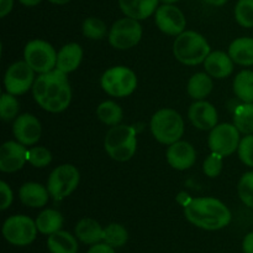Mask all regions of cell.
Returning <instances> with one entry per match:
<instances>
[{"label": "cell", "mask_w": 253, "mask_h": 253, "mask_svg": "<svg viewBox=\"0 0 253 253\" xmlns=\"http://www.w3.org/2000/svg\"><path fill=\"white\" fill-rule=\"evenodd\" d=\"M197 160V151L194 146L188 141L179 140L177 143L168 145L167 161L175 170H187L194 165Z\"/></svg>", "instance_id": "cell-17"}, {"label": "cell", "mask_w": 253, "mask_h": 253, "mask_svg": "<svg viewBox=\"0 0 253 253\" xmlns=\"http://www.w3.org/2000/svg\"><path fill=\"white\" fill-rule=\"evenodd\" d=\"M88 253H115V250L111 246L106 245L105 242H100L91 246Z\"/></svg>", "instance_id": "cell-39"}, {"label": "cell", "mask_w": 253, "mask_h": 253, "mask_svg": "<svg viewBox=\"0 0 253 253\" xmlns=\"http://www.w3.org/2000/svg\"><path fill=\"white\" fill-rule=\"evenodd\" d=\"M240 131L234 124L221 123L217 124L214 129L210 130L208 144L212 153L221 156H229L239 149Z\"/></svg>", "instance_id": "cell-11"}, {"label": "cell", "mask_w": 253, "mask_h": 253, "mask_svg": "<svg viewBox=\"0 0 253 253\" xmlns=\"http://www.w3.org/2000/svg\"><path fill=\"white\" fill-rule=\"evenodd\" d=\"M103 241L113 248L123 247V246L127 243L128 232L120 223H109L106 227H104Z\"/></svg>", "instance_id": "cell-30"}, {"label": "cell", "mask_w": 253, "mask_h": 253, "mask_svg": "<svg viewBox=\"0 0 253 253\" xmlns=\"http://www.w3.org/2000/svg\"><path fill=\"white\" fill-rule=\"evenodd\" d=\"M82 30L84 36L90 40H101L108 32L106 24L98 17H88L84 20Z\"/></svg>", "instance_id": "cell-32"}, {"label": "cell", "mask_w": 253, "mask_h": 253, "mask_svg": "<svg viewBox=\"0 0 253 253\" xmlns=\"http://www.w3.org/2000/svg\"><path fill=\"white\" fill-rule=\"evenodd\" d=\"M236 21L244 27H253V0H239L235 7Z\"/></svg>", "instance_id": "cell-34"}, {"label": "cell", "mask_w": 253, "mask_h": 253, "mask_svg": "<svg viewBox=\"0 0 253 253\" xmlns=\"http://www.w3.org/2000/svg\"><path fill=\"white\" fill-rule=\"evenodd\" d=\"M32 94L40 107L49 113L66 111L72 101V89L66 73L54 68L35 79Z\"/></svg>", "instance_id": "cell-1"}, {"label": "cell", "mask_w": 253, "mask_h": 253, "mask_svg": "<svg viewBox=\"0 0 253 253\" xmlns=\"http://www.w3.org/2000/svg\"><path fill=\"white\" fill-rule=\"evenodd\" d=\"M100 84L109 96L124 98L135 92L137 87V77L128 67L115 66L104 72Z\"/></svg>", "instance_id": "cell-6"}, {"label": "cell", "mask_w": 253, "mask_h": 253, "mask_svg": "<svg viewBox=\"0 0 253 253\" xmlns=\"http://www.w3.org/2000/svg\"><path fill=\"white\" fill-rule=\"evenodd\" d=\"M212 87L214 84H212L211 77L207 72H198V73L193 74L188 81L187 91L193 99L203 101L205 97L211 93Z\"/></svg>", "instance_id": "cell-25"}, {"label": "cell", "mask_w": 253, "mask_h": 253, "mask_svg": "<svg viewBox=\"0 0 253 253\" xmlns=\"http://www.w3.org/2000/svg\"><path fill=\"white\" fill-rule=\"evenodd\" d=\"M12 133L15 139L22 145H35L40 140L42 134V126L39 119L30 113L17 116L12 124Z\"/></svg>", "instance_id": "cell-14"}, {"label": "cell", "mask_w": 253, "mask_h": 253, "mask_svg": "<svg viewBox=\"0 0 253 253\" xmlns=\"http://www.w3.org/2000/svg\"><path fill=\"white\" fill-rule=\"evenodd\" d=\"M81 174L72 164H62L52 170L47 180V189L51 197L61 201L68 197L79 185Z\"/></svg>", "instance_id": "cell-7"}, {"label": "cell", "mask_w": 253, "mask_h": 253, "mask_svg": "<svg viewBox=\"0 0 253 253\" xmlns=\"http://www.w3.org/2000/svg\"><path fill=\"white\" fill-rule=\"evenodd\" d=\"M37 230L36 222L29 216L14 215L5 220L2 225V236L10 245L29 246L36 240Z\"/></svg>", "instance_id": "cell-8"}, {"label": "cell", "mask_w": 253, "mask_h": 253, "mask_svg": "<svg viewBox=\"0 0 253 253\" xmlns=\"http://www.w3.org/2000/svg\"><path fill=\"white\" fill-rule=\"evenodd\" d=\"M160 1H162L163 4H167V5H172L173 2H177L178 0H160Z\"/></svg>", "instance_id": "cell-45"}, {"label": "cell", "mask_w": 253, "mask_h": 253, "mask_svg": "<svg viewBox=\"0 0 253 253\" xmlns=\"http://www.w3.org/2000/svg\"><path fill=\"white\" fill-rule=\"evenodd\" d=\"M20 103L17 101L16 96L10 93H2L0 98V117L2 121L10 122L12 119L17 118L19 114Z\"/></svg>", "instance_id": "cell-31"}, {"label": "cell", "mask_w": 253, "mask_h": 253, "mask_svg": "<svg viewBox=\"0 0 253 253\" xmlns=\"http://www.w3.org/2000/svg\"><path fill=\"white\" fill-rule=\"evenodd\" d=\"M49 196L51 195H49L47 186L44 188L42 184L34 183V181L25 183L19 190L20 201L25 206L32 208H39L46 206L49 200Z\"/></svg>", "instance_id": "cell-20"}, {"label": "cell", "mask_w": 253, "mask_h": 253, "mask_svg": "<svg viewBox=\"0 0 253 253\" xmlns=\"http://www.w3.org/2000/svg\"><path fill=\"white\" fill-rule=\"evenodd\" d=\"M96 116L99 121L103 122L104 124L110 126H115L120 124L123 121V109L118 103L113 101L101 102L96 108Z\"/></svg>", "instance_id": "cell-29"}, {"label": "cell", "mask_w": 253, "mask_h": 253, "mask_svg": "<svg viewBox=\"0 0 253 253\" xmlns=\"http://www.w3.org/2000/svg\"><path fill=\"white\" fill-rule=\"evenodd\" d=\"M234 92L244 103H253V71L244 69L234 79Z\"/></svg>", "instance_id": "cell-27"}, {"label": "cell", "mask_w": 253, "mask_h": 253, "mask_svg": "<svg viewBox=\"0 0 253 253\" xmlns=\"http://www.w3.org/2000/svg\"><path fill=\"white\" fill-rule=\"evenodd\" d=\"M35 83V71L26 61H17L10 64L4 76V86L7 93L21 96L32 88Z\"/></svg>", "instance_id": "cell-12"}, {"label": "cell", "mask_w": 253, "mask_h": 253, "mask_svg": "<svg viewBox=\"0 0 253 253\" xmlns=\"http://www.w3.org/2000/svg\"><path fill=\"white\" fill-rule=\"evenodd\" d=\"M222 158L224 156L211 151V154L209 156H207V159L204 160V164H203V170H204L205 175L211 179L217 178L222 170Z\"/></svg>", "instance_id": "cell-37"}, {"label": "cell", "mask_w": 253, "mask_h": 253, "mask_svg": "<svg viewBox=\"0 0 253 253\" xmlns=\"http://www.w3.org/2000/svg\"><path fill=\"white\" fill-rule=\"evenodd\" d=\"M207 1L209 2V4L215 5V6H221V5H224L227 0H207Z\"/></svg>", "instance_id": "cell-43"}, {"label": "cell", "mask_w": 253, "mask_h": 253, "mask_svg": "<svg viewBox=\"0 0 253 253\" xmlns=\"http://www.w3.org/2000/svg\"><path fill=\"white\" fill-rule=\"evenodd\" d=\"M52 161V153L44 146H34L27 151V163L35 168H46Z\"/></svg>", "instance_id": "cell-35"}, {"label": "cell", "mask_w": 253, "mask_h": 253, "mask_svg": "<svg viewBox=\"0 0 253 253\" xmlns=\"http://www.w3.org/2000/svg\"><path fill=\"white\" fill-rule=\"evenodd\" d=\"M160 0H119L124 14L135 20H145L156 12Z\"/></svg>", "instance_id": "cell-21"}, {"label": "cell", "mask_w": 253, "mask_h": 253, "mask_svg": "<svg viewBox=\"0 0 253 253\" xmlns=\"http://www.w3.org/2000/svg\"><path fill=\"white\" fill-rule=\"evenodd\" d=\"M63 216L59 211L53 210V208H46L36 218L37 230L42 235H52V233L61 231L63 226Z\"/></svg>", "instance_id": "cell-26"}, {"label": "cell", "mask_w": 253, "mask_h": 253, "mask_svg": "<svg viewBox=\"0 0 253 253\" xmlns=\"http://www.w3.org/2000/svg\"><path fill=\"white\" fill-rule=\"evenodd\" d=\"M234 126L245 135L253 134V103H242L234 112Z\"/></svg>", "instance_id": "cell-28"}, {"label": "cell", "mask_w": 253, "mask_h": 253, "mask_svg": "<svg viewBox=\"0 0 253 253\" xmlns=\"http://www.w3.org/2000/svg\"><path fill=\"white\" fill-rule=\"evenodd\" d=\"M229 55L232 61L241 66H253V39L239 37L229 46Z\"/></svg>", "instance_id": "cell-23"}, {"label": "cell", "mask_w": 253, "mask_h": 253, "mask_svg": "<svg viewBox=\"0 0 253 253\" xmlns=\"http://www.w3.org/2000/svg\"><path fill=\"white\" fill-rule=\"evenodd\" d=\"M142 37V26L138 20L124 17L114 22L109 32V42L116 50H128L135 47Z\"/></svg>", "instance_id": "cell-10"}, {"label": "cell", "mask_w": 253, "mask_h": 253, "mask_svg": "<svg viewBox=\"0 0 253 253\" xmlns=\"http://www.w3.org/2000/svg\"><path fill=\"white\" fill-rule=\"evenodd\" d=\"M41 1L42 0H20V2L25 6H35V5L40 4Z\"/></svg>", "instance_id": "cell-42"}, {"label": "cell", "mask_w": 253, "mask_h": 253, "mask_svg": "<svg viewBox=\"0 0 253 253\" xmlns=\"http://www.w3.org/2000/svg\"><path fill=\"white\" fill-rule=\"evenodd\" d=\"M14 0H0V17H5L12 9Z\"/></svg>", "instance_id": "cell-41"}, {"label": "cell", "mask_w": 253, "mask_h": 253, "mask_svg": "<svg viewBox=\"0 0 253 253\" xmlns=\"http://www.w3.org/2000/svg\"><path fill=\"white\" fill-rule=\"evenodd\" d=\"M237 193L247 207L253 208V171L245 173L237 185Z\"/></svg>", "instance_id": "cell-33"}, {"label": "cell", "mask_w": 253, "mask_h": 253, "mask_svg": "<svg viewBox=\"0 0 253 253\" xmlns=\"http://www.w3.org/2000/svg\"><path fill=\"white\" fill-rule=\"evenodd\" d=\"M104 148L113 160L120 163L130 160L137 149L135 128L125 124L111 126L104 139Z\"/></svg>", "instance_id": "cell-3"}, {"label": "cell", "mask_w": 253, "mask_h": 253, "mask_svg": "<svg viewBox=\"0 0 253 253\" xmlns=\"http://www.w3.org/2000/svg\"><path fill=\"white\" fill-rule=\"evenodd\" d=\"M234 63L229 54L224 51L210 52L209 56L204 61L205 72L210 77L222 79L229 77L234 71Z\"/></svg>", "instance_id": "cell-18"}, {"label": "cell", "mask_w": 253, "mask_h": 253, "mask_svg": "<svg viewBox=\"0 0 253 253\" xmlns=\"http://www.w3.org/2000/svg\"><path fill=\"white\" fill-rule=\"evenodd\" d=\"M242 251L244 253H253V232L247 233L242 242Z\"/></svg>", "instance_id": "cell-40"}, {"label": "cell", "mask_w": 253, "mask_h": 253, "mask_svg": "<svg viewBox=\"0 0 253 253\" xmlns=\"http://www.w3.org/2000/svg\"><path fill=\"white\" fill-rule=\"evenodd\" d=\"M47 248L51 253H77L78 238L67 231H57L47 238Z\"/></svg>", "instance_id": "cell-24"}, {"label": "cell", "mask_w": 253, "mask_h": 253, "mask_svg": "<svg viewBox=\"0 0 253 253\" xmlns=\"http://www.w3.org/2000/svg\"><path fill=\"white\" fill-rule=\"evenodd\" d=\"M24 61L37 73H47L56 68L57 52L49 42L32 40L24 49Z\"/></svg>", "instance_id": "cell-9"}, {"label": "cell", "mask_w": 253, "mask_h": 253, "mask_svg": "<svg viewBox=\"0 0 253 253\" xmlns=\"http://www.w3.org/2000/svg\"><path fill=\"white\" fill-rule=\"evenodd\" d=\"M0 195H1L0 196V210L4 211L10 207L14 200L11 189L5 181H0Z\"/></svg>", "instance_id": "cell-38"}, {"label": "cell", "mask_w": 253, "mask_h": 253, "mask_svg": "<svg viewBox=\"0 0 253 253\" xmlns=\"http://www.w3.org/2000/svg\"><path fill=\"white\" fill-rule=\"evenodd\" d=\"M82 60H83V49L81 45L77 42H69L57 52L56 68L68 74L78 68L79 64L82 63Z\"/></svg>", "instance_id": "cell-19"}, {"label": "cell", "mask_w": 253, "mask_h": 253, "mask_svg": "<svg viewBox=\"0 0 253 253\" xmlns=\"http://www.w3.org/2000/svg\"><path fill=\"white\" fill-rule=\"evenodd\" d=\"M76 237L84 245H96L103 241L104 228L94 218H82L76 225Z\"/></svg>", "instance_id": "cell-22"}, {"label": "cell", "mask_w": 253, "mask_h": 253, "mask_svg": "<svg viewBox=\"0 0 253 253\" xmlns=\"http://www.w3.org/2000/svg\"><path fill=\"white\" fill-rule=\"evenodd\" d=\"M188 117L195 128L200 130H211L217 126V111L207 101H197L189 107Z\"/></svg>", "instance_id": "cell-16"}, {"label": "cell", "mask_w": 253, "mask_h": 253, "mask_svg": "<svg viewBox=\"0 0 253 253\" xmlns=\"http://www.w3.org/2000/svg\"><path fill=\"white\" fill-rule=\"evenodd\" d=\"M239 158L245 165L253 168V134L245 135L240 141L239 149Z\"/></svg>", "instance_id": "cell-36"}, {"label": "cell", "mask_w": 253, "mask_h": 253, "mask_svg": "<svg viewBox=\"0 0 253 253\" xmlns=\"http://www.w3.org/2000/svg\"><path fill=\"white\" fill-rule=\"evenodd\" d=\"M26 146L17 140H7L0 148V171L16 173L27 161Z\"/></svg>", "instance_id": "cell-15"}, {"label": "cell", "mask_w": 253, "mask_h": 253, "mask_svg": "<svg viewBox=\"0 0 253 253\" xmlns=\"http://www.w3.org/2000/svg\"><path fill=\"white\" fill-rule=\"evenodd\" d=\"M210 45L203 35L195 31H184L178 35L173 44L174 57L183 64L195 66L204 63L210 55Z\"/></svg>", "instance_id": "cell-4"}, {"label": "cell", "mask_w": 253, "mask_h": 253, "mask_svg": "<svg viewBox=\"0 0 253 253\" xmlns=\"http://www.w3.org/2000/svg\"><path fill=\"white\" fill-rule=\"evenodd\" d=\"M156 25L158 29L165 34L170 36H178L184 32L185 16L177 6L174 5H162L155 12Z\"/></svg>", "instance_id": "cell-13"}, {"label": "cell", "mask_w": 253, "mask_h": 253, "mask_svg": "<svg viewBox=\"0 0 253 253\" xmlns=\"http://www.w3.org/2000/svg\"><path fill=\"white\" fill-rule=\"evenodd\" d=\"M151 133L161 144L172 145L180 140L184 133V121L177 111L163 108L151 118Z\"/></svg>", "instance_id": "cell-5"}, {"label": "cell", "mask_w": 253, "mask_h": 253, "mask_svg": "<svg viewBox=\"0 0 253 253\" xmlns=\"http://www.w3.org/2000/svg\"><path fill=\"white\" fill-rule=\"evenodd\" d=\"M49 1L57 5H63V4H67V2H69L71 0H49Z\"/></svg>", "instance_id": "cell-44"}, {"label": "cell", "mask_w": 253, "mask_h": 253, "mask_svg": "<svg viewBox=\"0 0 253 253\" xmlns=\"http://www.w3.org/2000/svg\"><path fill=\"white\" fill-rule=\"evenodd\" d=\"M185 218L205 231H217L231 222V211L215 197H195L184 206Z\"/></svg>", "instance_id": "cell-2"}]
</instances>
